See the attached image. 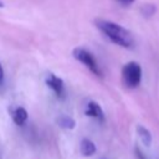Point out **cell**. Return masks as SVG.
Here are the masks:
<instances>
[{
    "mask_svg": "<svg viewBox=\"0 0 159 159\" xmlns=\"http://www.w3.org/2000/svg\"><path fill=\"white\" fill-rule=\"evenodd\" d=\"M94 24L98 30L104 34L113 43L124 48H132L134 46V39L132 32L122 25L104 19H96Z\"/></svg>",
    "mask_w": 159,
    "mask_h": 159,
    "instance_id": "6da1fadb",
    "label": "cell"
},
{
    "mask_svg": "<svg viewBox=\"0 0 159 159\" xmlns=\"http://www.w3.org/2000/svg\"><path fill=\"white\" fill-rule=\"evenodd\" d=\"M122 81L128 88H137L142 81V67L138 62L130 61L122 68Z\"/></svg>",
    "mask_w": 159,
    "mask_h": 159,
    "instance_id": "7a4b0ae2",
    "label": "cell"
},
{
    "mask_svg": "<svg viewBox=\"0 0 159 159\" xmlns=\"http://www.w3.org/2000/svg\"><path fill=\"white\" fill-rule=\"evenodd\" d=\"M72 55L73 57L81 62L82 65H84L93 75L96 76H102V72H101V68H99V65L97 63L94 56L86 48L83 47H76L73 51H72Z\"/></svg>",
    "mask_w": 159,
    "mask_h": 159,
    "instance_id": "3957f363",
    "label": "cell"
},
{
    "mask_svg": "<svg viewBox=\"0 0 159 159\" xmlns=\"http://www.w3.org/2000/svg\"><path fill=\"white\" fill-rule=\"evenodd\" d=\"M45 82H46L47 87H50L58 98H65L66 97V89H65V83H63L62 78L57 77L53 73H48L45 78Z\"/></svg>",
    "mask_w": 159,
    "mask_h": 159,
    "instance_id": "277c9868",
    "label": "cell"
},
{
    "mask_svg": "<svg viewBox=\"0 0 159 159\" xmlns=\"http://www.w3.org/2000/svg\"><path fill=\"white\" fill-rule=\"evenodd\" d=\"M84 114L88 116V117H92V118L97 119L98 122H103V120H104L103 109H102V107H101L97 102H94V101L87 102L86 108H84Z\"/></svg>",
    "mask_w": 159,
    "mask_h": 159,
    "instance_id": "5b68a950",
    "label": "cell"
},
{
    "mask_svg": "<svg viewBox=\"0 0 159 159\" xmlns=\"http://www.w3.org/2000/svg\"><path fill=\"white\" fill-rule=\"evenodd\" d=\"M10 116L12 118V120L17 124V125H24L25 122L27 120V111L24 107L20 106H15L10 108Z\"/></svg>",
    "mask_w": 159,
    "mask_h": 159,
    "instance_id": "8992f818",
    "label": "cell"
},
{
    "mask_svg": "<svg viewBox=\"0 0 159 159\" xmlns=\"http://www.w3.org/2000/svg\"><path fill=\"white\" fill-rule=\"evenodd\" d=\"M80 150H81L82 155H84V157H91V155H93V154L96 153L97 148H96L94 143H93L91 139L83 138V139L81 140V143H80Z\"/></svg>",
    "mask_w": 159,
    "mask_h": 159,
    "instance_id": "52a82bcc",
    "label": "cell"
},
{
    "mask_svg": "<svg viewBox=\"0 0 159 159\" xmlns=\"http://www.w3.org/2000/svg\"><path fill=\"white\" fill-rule=\"evenodd\" d=\"M135 129H137V134H138L140 142H142L144 145L149 147V145L152 144V134H150V132H149L145 127H143V125H140V124H138Z\"/></svg>",
    "mask_w": 159,
    "mask_h": 159,
    "instance_id": "ba28073f",
    "label": "cell"
},
{
    "mask_svg": "<svg viewBox=\"0 0 159 159\" xmlns=\"http://www.w3.org/2000/svg\"><path fill=\"white\" fill-rule=\"evenodd\" d=\"M57 123L60 127L65 128V129H73L76 127V120L68 116H61L57 118Z\"/></svg>",
    "mask_w": 159,
    "mask_h": 159,
    "instance_id": "9c48e42d",
    "label": "cell"
},
{
    "mask_svg": "<svg viewBox=\"0 0 159 159\" xmlns=\"http://www.w3.org/2000/svg\"><path fill=\"white\" fill-rule=\"evenodd\" d=\"M154 12H155V6L154 5H152V4L144 5V7H143V15L152 16V15H154Z\"/></svg>",
    "mask_w": 159,
    "mask_h": 159,
    "instance_id": "30bf717a",
    "label": "cell"
},
{
    "mask_svg": "<svg viewBox=\"0 0 159 159\" xmlns=\"http://www.w3.org/2000/svg\"><path fill=\"white\" fill-rule=\"evenodd\" d=\"M117 2H119L120 5H124V6H128V5H130V4H133L135 0H116Z\"/></svg>",
    "mask_w": 159,
    "mask_h": 159,
    "instance_id": "8fae6325",
    "label": "cell"
},
{
    "mask_svg": "<svg viewBox=\"0 0 159 159\" xmlns=\"http://www.w3.org/2000/svg\"><path fill=\"white\" fill-rule=\"evenodd\" d=\"M2 81H4V68H2V66L0 63V84L2 83Z\"/></svg>",
    "mask_w": 159,
    "mask_h": 159,
    "instance_id": "7c38bea8",
    "label": "cell"
},
{
    "mask_svg": "<svg viewBox=\"0 0 159 159\" xmlns=\"http://www.w3.org/2000/svg\"><path fill=\"white\" fill-rule=\"evenodd\" d=\"M2 6H4V5H2V2L0 1V7H2Z\"/></svg>",
    "mask_w": 159,
    "mask_h": 159,
    "instance_id": "4fadbf2b",
    "label": "cell"
}]
</instances>
